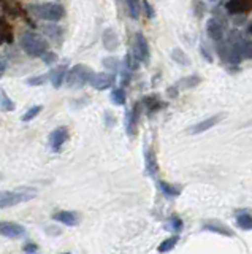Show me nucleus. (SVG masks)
<instances>
[{
	"label": "nucleus",
	"mask_w": 252,
	"mask_h": 254,
	"mask_svg": "<svg viewBox=\"0 0 252 254\" xmlns=\"http://www.w3.org/2000/svg\"><path fill=\"white\" fill-rule=\"evenodd\" d=\"M35 195H36V189H34V187H26V186H21L14 191H0V210L19 205V203L27 202V200H32Z\"/></svg>",
	"instance_id": "nucleus-1"
},
{
	"label": "nucleus",
	"mask_w": 252,
	"mask_h": 254,
	"mask_svg": "<svg viewBox=\"0 0 252 254\" xmlns=\"http://www.w3.org/2000/svg\"><path fill=\"white\" fill-rule=\"evenodd\" d=\"M19 45L29 56H34V57H41L49 48L46 38H43L41 35L34 34V32L22 34L19 38Z\"/></svg>",
	"instance_id": "nucleus-2"
},
{
	"label": "nucleus",
	"mask_w": 252,
	"mask_h": 254,
	"mask_svg": "<svg viewBox=\"0 0 252 254\" xmlns=\"http://www.w3.org/2000/svg\"><path fill=\"white\" fill-rule=\"evenodd\" d=\"M94 72L87 67V65H83V64H78L75 67H72L69 72H67V76H65V81H67V86H69L70 89H79L86 86L89 83V79H91Z\"/></svg>",
	"instance_id": "nucleus-3"
},
{
	"label": "nucleus",
	"mask_w": 252,
	"mask_h": 254,
	"mask_svg": "<svg viewBox=\"0 0 252 254\" xmlns=\"http://www.w3.org/2000/svg\"><path fill=\"white\" fill-rule=\"evenodd\" d=\"M31 11L38 19L49 21V23H57L65 16V10L59 3H41V5H32Z\"/></svg>",
	"instance_id": "nucleus-4"
},
{
	"label": "nucleus",
	"mask_w": 252,
	"mask_h": 254,
	"mask_svg": "<svg viewBox=\"0 0 252 254\" xmlns=\"http://www.w3.org/2000/svg\"><path fill=\"white\" fill-rule=\"evenodd\" d=\"M228 43H232L235 46L236 53L240 54L241 59H252V40H248L241 37L240 32H230V37H228Z\"/></svg>",
	"instance_id": "nucleus-5"
},
{
	"label": "nucleus",
	"mask_w": 252,
	"mask_h": 254,
	"mask_svg": "<svg viewBox=\"0 0 252 254\" xmlns=\"http://www.w3.org/2000/svg\"><path fill=\"white\" fill-rule=\"evenodd\" d=\"M217 53H219V57L222 59V62H225L228 65H238L241 62V57L240 54L236 53L235 46L232 43H222V40L217 41Z\"/></svg>",
	"instance_id": "nucleus-6"
},
{
	"label": "nucleus",
	"mask_w": 252,
	"mask_h": 254,
	"mask_svg": "<svg viewBox=\"0 0 252 254\" xmlns=\"http://www.w3.org/2000/svg\"><path fill=\"white\" fill-rule=\"evenodd\" d=\"M132 53H133V56H135L140 62L146 64L147 61H149V45H147V40H146V37L142 32L135 34Z\"/></svg>",
	"instance_id": "nucleus-7"
},
{
	"label": "nucleus",
	"mask_w": 252,
	"mask_h": 254,
	"mask_svg": "<svg viewBox=\"0 0 252 254\" xmlns=\"http://www.w3.org/2000/svg\"><path fill=\"white\" fill-rule=\"evenodd\" d=\"M89 84L97 91H105L113 88L116 84V75L114 73H107V72H100V73H92Z\"/></svg>",
	"instance_id": "nucleus-8"
},
{
	"label": "nucleus",
	"mask_w": 252,
	"mask_h": 254,
	"mask_svg": "<svg viewBox=\"0 0 252 254\" xmlns=\"http://www.w3.org/2000/svg\"><path fill=\"white\" fill-rule=\"evenodd\" d=\"M0 235L6 238H21L26 235L24 226L10 221H0Z\"/></svg>",
	"instance_id": "nucleus-9"
},
{
	"label": "nucleus",
	"mask_w": 252,
	"mask_h": 254,
	"mask_svg": "<svg viewBox=\"0 0 252 254\" xmlns=\"http://www.w3.org/2000/svg\"><path fill=\"white\" fill-rule=\"evenodd\" d=\"M67 139H69V129L64 127V126L54 129L53 132L49 134V146H51V149L59 152L62 149Z\"/></svg>",
	"instance_id": "nucleus-10"
},
{
	"label": "nucleus",
	"mask_w": 252,
	"mask_h": 254,
	"mask_svg": "<svg viewBox=\"0 0 252 254\" xmlns=\"http://www.w3.org/2000/svg\"><path fill=\"white\" fill-rule=\"evenodd\" d=\"M140 108H142V105L135 104L132 110L127 113V118H125V129H127V134L130 137L137 135V127H138V119H140Z\"/></svg>",
	"instance_id": "nucleus-11"
},
{
	"label": "nucleus",
	"mask_w": 252,
	"mask_h": 254,
	"mask_svg": "<svg viewBox=\"0 0 252 254\" xmlns=\"http://www.w3.org/2000/svg\"><path fill=\"white\" fill-rule=\"evenodd\" d=\"M225 10L232 14H246L252 11V0H228Z\"/></svg>",
	"instance_id": "nucleus-12"
},
{
	"label": "nucleus",
	"mask_w": 252,
	"mask_h": 254,
	"mask_svg": "<svg viewBox=\"0 0 252 254\" xmlns=\"http://www.w3.org/2000/svg\"><path fill=\"white\" fill-rule=\"evenodd\" d=\"M224 116L225 114H222V113H219V114H214V116H211V118H208V119H205V121H202V122H198V124H195L194 127H190V134H202V132H206V130L208 129H211V127H214L216 124H219V122L224 119Z\"/></svg>",
	"instance_id": "nucleus-13"
},
{
	"label": "nucleus",
	"mask_w": 252,
	"mask_h": 254,
	"mask_svg": "<svg viewBox=\"0 0 252 254\" xmlns=\"http://www.w3.org/2000/svg\"><path fill=\"white\" fill-rule=\"evenodd\" d=\"M206 32H208V35L214 41L222 40L224 38V24H222V21L211 18L208 21V24H206Z\"/></svg>",
	"instance_id": "nucleus-14"
},
{
	"label": "nucleus",
	"mask_w": 252,
	"mask_h": 254,
	"mask_svg": "<svg viewBox=\"0 0 252 254\" xmlns=\"http://www.w3.org/2000/svg\"><path fill=\"white\" fill-rule=\"evenodd\" d=\"M53 218L56 221L65 224V226H76L79 222V216L75 212H67V210H62V212H57L53 215Z\"/></svg>",
	"instance_id": "nucleus-15"
},
{
	"label": "nucleus",
	"mask_w": 252,
	"mask_h": 254,
	"mask_svg": "<svg viewBox=\"0 0 252 254\" xmlns=\"http://www.w3.org/2000/svg\"><path fill=\"white\" fill-rule=\"evenodd\" d=\"M67 65H59L56 67L53 72L49 73V79H51V84L54 86L56 89H59L62 86V83L65 81V76H67Z\"/></svg>",
	"instance_id": "nucleus-16"
},
{
	"label": "nucleus",
	"mask_w": 252,
	"mask_h": 254,
	"mask_svg": "<svg viewBox=\"0 0 252 254\" xmlns=\"http://www.w3.org/2000/svg\"><path fill=\"white\" fill-rule=\"evenodd\" d=\"M41 32L44 35H48L49 38H53L54 41H61L64 35V29L61 26H57L56 23H51L46 26H41Z\"/></svg>",
	"instance_id": "nucleus-17"
},
{
	"label": "nucleus",
	"mask_w": 252,
	"mask_h": 254,
	"mask_svg": "<svg viewBox=\"0 0 252 254\" xmlns=\"http://www.w3.org/2000/svg\"><path fill=\"white\" fill-rule=\"evenodd\" d=\"M13 41V29L5 18H0V45Z\"/></svg>",
	"instance_id": "nucleus-18"
},
{
	"label": "nucleus",
	"mask_w": 252,
	"mask_h": 254,
	"mask_svg": "<svg viewBox=\"0 0 252 254\" xmlns=\"http://www.w3.org/2000/svg\"><path fill=\"white\" fill-rule=\"evenodd\" d=\"M103 45L108 51H114L119 45V40H117V35L114 34L113 29H107L105 32H103Z\"/></svg>",
	"instance_id": "nucleus-19"
},
{
	"label": "nucleus",
	"mask_w": 252,
	"mask_h": 254,
	"mask_svg": "<svg viewBox=\"0 0 252 254\" xmlns=\"http://www.w3.org/2000/svg\"><path fill=\"white\" fill-rule=\"evenodd\" d=\"M143 105L146 107V110L149 111V113H155V111H159L160 108H164L165 104L162 102L159 97H155V96H147L143 99Z\"/></svg>",
	"instance_id": "nucleus-20"
},
{
	"label": "nucleus",
	"mask_w": 252,
	"mask_h": 254,
	"mask_svg": "<svg viewBox=\"0 0 252 254\" xmlns=\"http://www.w3.org/2000/svg\"><path fill=\"white\" fill-rule=\"evenodd\" d=\"M236 224L243 230H252V215L249 212L241 210V212L236 213Z\"/></svg>",
	"instance_id": "nucleus-21"
},
{
	"label": "nucleus",
	"mask_w": 252,
	"mask_h": 254,
	"mask_svg": "<svg viewBox=\"0 0 252 254\" xmlns=\"http://www.w3.org/2000/svg\"><path fill=\"white\" fill-rule=\"evenodd\" d=\"M146 170L149 173L151 177H154L155 173L159 170V165H157V159H155V154L152 149H147L146 151Z\"/></svg>",
	"instance_id": "nucleus-22"
},
{
	"label": "nucleus",
	"mask_w": 252,
	"mask_h": 254,
	"mask_svg": "<svg viewBox=\"0 0 252 254\" xmlns=\"http://www.w3.org/2000/svg\"><path fill=\"white\" fill-rule=\"evenodd\" d=\"M200 81H202V79H200V76L190 75L187 78H182L181 81H178L176 83V88L178 89H190V88H195V86H198Z\"/></svg>",
	"instance_id": "nucleus-23"
},
{
	"label": "nucleus",
	"mask_w": 252,
	"mask_h": 254,
	"mask_svg": "<svg viewBox=\"0 0 252 254\" xmlns=\"http://www.w3.org/2000/svg\"><path fill=\"white\" fill-rule=\"evenodd\" d=\"M0 108H2L3 111H13L14 110L13 100L8 97V94H6L2 88H0Z\"/></svg>",
	"instance_id": "nucleus-24"
},
{
	"label": "nucleus",
	"mask_w": 252,
	"mask_h": 254,
	"mask_svg": "<svg viewBox=\"0 0 252 254\" xmlns=\"http://www.w3.org/2000/svg\"><path fill=\"white\" fill-rule=\"evenodd\" d=\"M203 229H205V230H210V232H217V234H220V235H227V237H232V235H233L228 227L220 226V224H216V222L208 224V226H205Z\"/></svg>",
	"instance_id": "nucleus-25"
},
{
	"label": "nucleus",
	"mask_w": 252,
	"mask_h": 254,
	"mask_svg": "<svg viewBox=\"0 0 252 254\" xmlns=\"http://www.w3.org/2000/svg\"><path fill=\"white\" fill-rule=\"evenodd\" d=\"M125 99H127V96H125V91L122 88L113 89V92H111V102H113L114 105H124Z\"/></svg>",
	"instance_id": "nucleus-26"
},
{
	"label": "nucleus",
	"mask_w": 252,
	"mask_h": 254,
	"mask_svg": "<svg viewBox=\"0 0 252 254\" xmlns=\"http://www.w3.org/2000/svg\"><path fill=\"white\" fill-rule=\"evenodd\" d=\"M172 57H173V61H176L178 64H181V65H189V57L182 53L181 48H175V49L172 51Z\"/></svg>",
	"instance_id": "nucleus-27"
},
{
	"label": "nucleus",
	"mask_w": 252,
	"mask_h": 254,
	"mask_svg": "<svg viewBox=\"0 0 252 254\" xmlns=\"http://www.w3.org/2000/svg\"><path fill=\"white\" fill-rule=\"evenodd\" d=\"M127 6H129V14L132 19H138L140 16V0H127Z\"/></svg>",
	"instance_id": "nucleus-28"
},
{
	"label": "nucleus",
	"mask_w": 252,
	"mask_h": 254,
	"mask_svg": "<svg viewBox=\"0 0 252 254\" xmlns=\"http://www.w3.org/2000/svg\"><path fill=\"white\" fill-rule=\"evenodd\" d=\"M41 111V107L40 105H35V107H31V108H29V110L24 113V114H22V121H24V122H29V121H32L34 118H35V116H38V113Z\"/></svg>",
	"instance_id": "nucleus-29"
},
{
	"label": "nucleus",
	"mask_w": 252,
	"mask_h": 254,
	"mask_svg": "<svg viewBox=\"0 0 252 254\" xmlns=\"http://www.w3.org/2000/svg\"><path fill=\"white\" fill-rule=\"evenodd\" d=\"M103 65H105L107 69L113 70V72H117L121 69V64L117 59H114V57H107V59H103Z\"/></svg>",
	"instance_id": "nucleus-30"
},
{
	"label": "nucleus",
	"mask_w": 252,
	"mask_h": 254,
	"mask_svg": "<svg viewBox=\"0 0 252 254\" xmlns=\"http://www.w3.org/2000/svg\"><path fill=\"white\" fill-rule=\"evenodd\" d=\"M176 242H178V237L168 238V240H165L164 243H162V245L159 246V251H160V253H167V251H170L172 248H175Z\"/></svg>",
	"instance_id": "nucleus-31"
},
{
	"label": "nucleus",
	"mask_w": 252,
	"mask_h": 254,
	"mask_svg": "<svg viewBox=\"0 0 252 254\" xmlns=\"http://www.w3.org/2000/svg\"><path fill=\"white\" fill-rule=\"evenodd\" d=\"M48 75H40V76H34V78H29L27 79V84L29 86H41L48 81Z\"/></svg>",
	"instance_id": "nucleus-32"
},
{
	"label": "nucleus",
	"mask_w": 252,
	"mask_h": 254,
	"mask_svg": "<svg viewBox=\"0 0 252 254\" xmlns=\"http://www.w3.org/2000/svg\"><path fill=\"white\" fill-rule=\"evenodd\" d=\"M159 186H160V189L164 191V194L170 195V197H172V195H178V194H180V191H178L175 186H170V184L164 183V181H160Z\"/></svg>",
	"instance_id": "nucleus-33"
},
{
	"label": "nucleus",
	"mask_w": 252,
	"mask_h": 254,
	"mask_svg": "<svg viewBox=\"0 0 252 254\" xmlns=\"http://www.w3.org/2000/svg\"><path fill=\"white\" fill-rule=\"evenodd\" d=\"M41 59L44 61V64H54L57 61V54L53 53V51H46V53L41 56Z\"/></svg>",
	"instance_id": "nucleus-34"
},
{
	"label": "nucleus",
	"mask_w": 252,
	"mask_h": 254,
	"mask_svg": "<svg viewBox=\"0 0 252 254\" xmlns=\"http://www.w3.org/2000/svg\"><path fill=\"white\" fill-rule=\"evenodd\" d=\"M142 5H143V11H144V14L147 18H154V10H152V6H151V3L147 2V0H142Z\"/></svg>",
	"instance_id": "nucleus-35"
},
{
	"label": "nucleus",
	"mask_w": 252,
	"mask_h": 254,
	"mask_svg": "<svg viewBox=\"0 0 252 254\" xmlns=\"http://www.w3.org/2000/svg\"><path fill=\"white\" fill-rule=\"evenodd\" d=\"M22 251H24L26 254H36V251H38V246L31 242V243L24 245V248H22Z\"/></svg>",
	"instance_id": "nucleus-36"
},
{
	"label": "nucleus",
	"mask_w": 252,
	"mask_h": 254,
	"mask_svg": "<svg viewBox=\"0 0 252 254\" xmlns=\"http://www.w3.org/2000/svg\"><path fill=\"white\" fill-rule=\"evenodd\" d=\"M194 6H195V16L202 18L203 16V11H205V5L202 2H194Z\"/></svg>",
	"instance_id": "nucleus-37"
},
{
	"label": "nucleus",
	"mask_w": 252,
	"mask_h": 254,
	"mask_svg": "<svg viewBox=\"0 0 252 254\" xmlns=\"http://www.w3.org/2000/svg\"><path fill=\"white\" fill-rule=\"evenodd\" d=\"M200 49H202V54L205 56V59L208 61V62H213V57H211V54L208 53V49H206V46L202 45V48H200Z\"/></svg>",
	"instance_id": "nucleus-38"
},
{
	"label": "nucleus",
	"mask_w": 252,
	"mask_h": 254,
	"mask_svg": "<svg viewBox=\"0 0 252 254\" xmlns=\"http://www.w3.org/2000/svg\"><path fill=\"white\" fill-rule=\"evenodd\" d=\"M172 227H173V230H176V232H178V230H180V229H181V221H180V219H178V218H176V216H175V218H173V219H172Z\"/></svg>",
	"instance_id": "nucleus-39"
},
{
	"label": "nucleus",
	"mask_w": 252,
	"mask_h": 254,
	"mask_svg": "<svg viewBox=\"0 0 252 254\" xmlns=\"http://www.w3.org/2000/svg\"><path fill=\"white\" fill-rule=\"evenodd\" d=\"M5 70H6V62L3 61V59H0V78L3 76V73H5Z\"/></svg>",
	"instance_id": "nucleus-40"
},
{
	"label": "nucleus",
	"mask_w": 252,
	"mask_h": 254,
	"mask_svg": "<svg viewBox=\"0 0 252 254\" xmlns=\"http://www.w3.org/2000/svg\"><path fill=\"white\" fill-rule=\"evenodd\" d=\"M249 34L252 35V23H251V26H249Z\"/></svg>",
	"instance_id": "nucleus-41"
},
{
	"label": "nucleus",
	"mask_w": 252,
	"mask_h": 254,
	"mask_svg": "<svg viewBox=\"0 0 252 254\" xmlns=\"http://www.w3.org/2000/svg\"><path fill=\"white\" fill-rule=\"evenodd\" d=\"M2 178H3V175H2V173H0V181H2Z\"/></svg>",
	"instance_id": "nucleus-42"
},
{
	"label": "nucleus",
	"mask_w": 252,
	"mask_h": 254,
	"mask_svg": "<svg viewBox=\"0 0 252 254\" xmlns=\"http://www.w3.org/2000/svg\"><path fill=\"white\" fill-rule=\"evenodd\" d=\"M64 254H70V253H64Z\"/></svg>",
	"instance_id": "nucleus-43"
},
{
	"label": "nucleus",
	"mask_w": 252,
	"mask_h": 254,
	"mask_svg": "<svg viewBox=\"0 0 252 254\" xmlns=\"http://www.w3.org/2000/svg\"><path fill=\"white\" fill-rule=\"evenodd\" d=\"M211 2H214V0H211Z\"/></svg>",
	"instance_id": "nucleus-44"
}]
</instances>
